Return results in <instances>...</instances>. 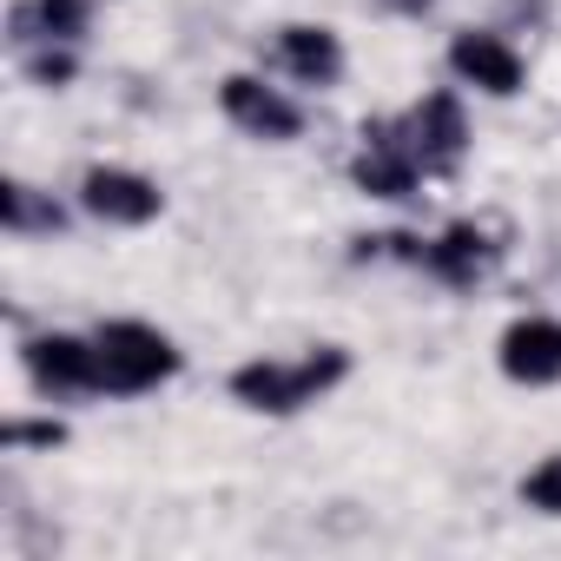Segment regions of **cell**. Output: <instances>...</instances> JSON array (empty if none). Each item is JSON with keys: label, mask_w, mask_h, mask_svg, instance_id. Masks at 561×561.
Listing matches in <instances>:
<instances>
[{"label": "cell", "mask_w": 561, "mask_h": 561, "mask_svg": "<svg viewBox=\"0 0 561 561\" xmlns=\"http://www.w3.org/2000/svg\"><path fill=\"white\" fill-rule=\"evenodd\" d=\"M344 370H351L344 351H311V357H298V364H271V357H264V364L231 370V397L251 403V410H264V416H291V410L318 403L324 390H337Z\"/></svg>", "instance_id": "1"}, {"label": "cell", "mask_w": 561, "mask_h": 561, "mask_svg": "<svg viewBox=\"0 0 561 561\" xmlns=\"http://www.w3.org/2000/svg\"><path fill=\"white\" fill-rule=\"evenodd\" d=\"M522 502H528V508H541V515H561V456H548L541 469H528Z\"/></svg>", "instance_id": "13"}, {"label": "cell", "mask_w": 561, "mask_h": 561, "mask_svg": "<svg viewBox=\"0 0 561 561\" xmlns=\"http://www.w3.org/2000/svg\"><path fill=\"white\" fill-rule=\"evenodd\" d=\"M218 100H225L231 126H244L251 139H298V126H305V113H298L285 93L264 87V80H251V73H231Z\"/></svg>", "instance_id": "5"}, {"label": "cell", "mask_w": 561, "mask_h": 561, "mask_svg": "<svg viewBox=\"0 0 561 561\" xmlns=\"http://www.w3.org/2000/svg\"><path fill=\"white\" fill-rule=\"evenodd\" d=\"M449 67H456L462 87H476V93H489V100H508V93L522 87V54H515L508 41H495V34H456Z\"/></svg>", "instance_id": "8"}, {"label": "cell", "mask_w": 561, "mask_h": 561, "mask_svg": "<svg viewBox=\"0 0 561 561\" xmlns=\"http://www.w3.org/2000/svg\"><path fill=\"white\" fill-rule=\"evenodd\" d=\"M8 443H60V423H14Z\"/></svg>", "instance_id": "15"}, {"label": "cell", "mask_w": 561, "mask_h": 561, "mask_svg": "<svg viewBox=\"0 0 561 561\" xmlns=\"http://www.w3.org/2000/svg\"><path fill=\"white\" fill-rule=\"evenodd\" d=\"M377 8H383V14H423L430 0H377Z\"/></svg>", "instance_id": "16"}, {"label": "cell", "mask_w": 561, "mask_h": 561, "mask_svg": "<svg viewBox=\"0 0 561 561\" xmlns=\"http://www.w3.org/2000/svg\"><path fill=\"white\" fill-rule=\"evenodd\" d=\"M277 67L305 87H331L344 73V47H337L331 27H285L277 34Z\"/></svg>", "instance_id": "10"}, {"label": "cell", "mask_w": 561, "mask_h": 561, "mask_svg": "<svg viewBox=\"0 0 561 561\" xmlns=\"http://www.w3.org/2000/svg\"><path fill=\"white\" fill-rule=\"evenodd\" d=\"M27 377L47 390V397H73V390H100V351L80 344V337H34L27 344Z\"/></svg>", "instance_id": "7"}, {"label": "cell", "mask_w": 561, "mask_h": 561, "mask_svg": "<svg viewBox=\"0 0 561 561\" xmlns=\"http://www.w3.org/2000/svg\"><path fill=\"white\" fill-rule=\"evenodd\" d=\"M93 351H100V390H119V397H139V390H152V383H165L179 370L172 337L152 331V324H133V318L106 324L93 337Z\"/></svg>", "instance_id": "2"}, {"label": "cell", "mask_w": 561, "mask_h": 561, "mask_svg": "<svg viewBox=\"0 0 561 561\" xmlns=\"http://www.w3.org/2000/svg\"><path fill=\"white\" fill-rule=\"evenodd\" d=\"M87 14H93V0H34V8L14 14V27L21 41H80Z\"/></svg>", "instance_id": "12"}, {"label": "cell", "mask_w": 561, "mask_h": 561, "mask_svg": "<svg viewBox=\"0 0 561 561\" xmlns=\"http://www.w3.org/2000/svg\"><path fill=\"white\" fill-rule=\"evenodd\" d=\"M8 225H14V231H34V225H47V231H54V225H60V211H54V205H41V198H34V185H8Z\"/></svg>", "instance_id": "14"}, {"label": "cell", "mask_w": 561, "mask_h": 561, "mask_svg": "<svg viewBox=\"0 0 561 561\" xmlns=\"http://www.w3.org/2000/svg\"><path fill=\"white\" fill-rule=\"evenodd\" d=\"M80 205H87L93 218H106V225H152V218H159V205H165V192H159L146 172L93 165V172L80 179Z\"/></svg>", "instance_id": "3"}, {"label": "cell", "mask_w": 561, "mask_h": 561, "mask_svg": "<svg viewBox=\"0 0 561 561\" xmlns=\"http://www.w3.org/2000/svg\"><path fill=\"white\" fill-rule=\"evenodd\" d=\"M416 152L403 139V126H364V152H357V185L370 198H410L416 192Z\"/></svg>", "instance_id": "6"}, {"label": "cell", "mask_w": 561, "mask_h": 561, "mask_svg": "<svg viewBox=\"0 0 561 561\" xmlns=\"http://www.w3.org/2000/svg\"><path fill=\"white\" fill-rule=\"evenodd\" d=\"M403 139H410V152H416V165L423 172H449L456 159H462V106L449 100V93H430L410 119H403Z\"/></svg>", "instance_id": "9"}, {"label": "cell", "mask_w": 561, "mask_h": 561, "mask_svg": "<svg viewBox=\"0 0 561 561\" xmlns=\"http://www.w3.org/2000/svg\"><path fill=\"white\" fill-rule=\"evenodd\" d=\"M423 264H430L436 277H449V285H476L482 264H489V244H482L476 225H449V231L423 251Z\"/></svg>", "instance_id": "11"}, {"label": "cell", "mask_w": 561, "mask_h": 561, "mask_svg": "<svg viewBox=\"0 0 561 561\" xmlns=\"http://www.w3.org/2000/svg\"><path fill=\"white\" fill-rule=\"evenodd\" d=\"M502 377L508 383H561V324L554 318H515L502 331Z\"/></svg>", "instance_id": "4"}]
</instances>
